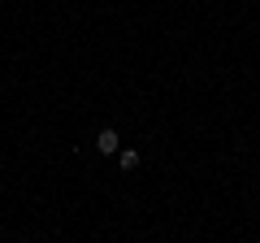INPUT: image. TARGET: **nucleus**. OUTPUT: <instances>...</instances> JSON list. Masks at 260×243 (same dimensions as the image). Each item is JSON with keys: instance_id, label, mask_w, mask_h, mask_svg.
<instances>
[{"instance_id": "nucleus-1", "label": "nucleus", "mask_w": 260, "mask_h": 243, "mask_svg": "<svg viewBox=\"0 0 260 243\" xmlns=\"http://www.w3.org/2000/svg\"><path fill=\"white\" fill-rule=\"evenodd\" d=\"M95 152H104V157H113V152H121V135L113 131V126H104V131L95 135Z\"/></svg>"}, {"instance_id": "nucleus-2", "label": "nucleus", "mask_w": 260, "mask_h": 243, "mask_svg": "<svg viewBox=\"0 0 260 243\" xmlns=\"http://www.w3.org/2000/svg\"><path fill=\"white\" fill-rule=\"evenodd\" d=\"M117 165L126 169V174H135V169H139V152H135V148H121L117 152Z\"/></svg>"}]
</instances>
